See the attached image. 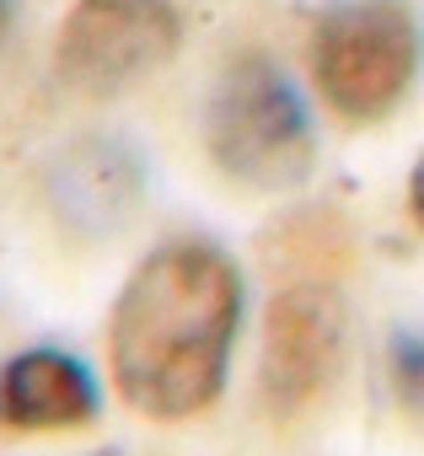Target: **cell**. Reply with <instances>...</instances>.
<instances>
[{"mask_svg":"<svg viewBox=\"0 0 424 456\" xmlns=\"http://www.w3.org/2000/svg\"><path fill=\"white\" fill-rule=\"evenodd\" d=\"M242 317L248 280L221 242L177 237L151 248L108 317V370L118 397L156 424L216 408L232 381Z\"/></svg>","mask_w":424,"mask_h":456,"instance_id":"1","label":"cell"},{"mask_svg":"<svg viewBox=\"0 0 424 456\" xmlns=\"http://www.w3.org/2000/svg\"><path fill=\"white\" fill-rule=\"evenodd\" d=\"M204 151L237 188H301L317 167V124L301 86L264 54L232 60L204 102Z\"/></svg>","mask_w":424,"mask_h":456,"instance_id":"2","label":"cell"},{"mask_svg":"<svg viewBox=\"0 0 424 456\" xmlns=\"http://www.w3.org/2000/svg\"><path fill=\"white\" fill-rule=\"evenodd\" d=\"M306 65L344 124H376L419 76V17L408 0H333L312 22Z\"/></svg>","mask_w":424,"mask_h":456,"instance_id":"3","label":"cell"},{"mask_svg":"<svg viewBox=\"0 0 424 456\" xmlns=\"http://www.w3.org/2000/svg\"><path fill=\"white\" fill-rule=\"evenodd\" d=\"M183 44L172 0H76L54 38V70L76 92L108 97L161 70Z\"/></svg>","mask_w":424,"mask_h":456,"instance_id":"4","label":"cell"},{"mask_svg":"<svg viewBox=\"0 0 424 456\" xmlns=\"http://www.w3.org/2000/svg\"><path fill=\"white\" fill-rule=\"evenodd\" d=\"M344 365V301L328 280H290L264 312L258 392L274 419H301L328 397Z\"/></svg>","mask_w":424,"mask_h":456,"instance_id":"5","label":"cell"},{"mask_svg":"<svg viewBox=\"0 0 424 456\" xmlns=\"http://www.w3.org/2000/svg\"><path fill=\"white\" fill-rule=\"evenodd\" d=\"M102 413L97 370L60 344H33L0 360V429L12 435H60Z\"/></svg>","mask_w":424,"mask_h":456,"instance_id":"6","label":"cell"},{"mask_svg":"<svg viewBox=\"0 0 424 456\" xmlns=\"http://www.w3.org/2000/svg\"><path fill=\"white\" fill-rule=\"evenodd\" d=\"M387 370H392V392L403 403V413H413L424 424V333H392L387 349Z\"/></svg>","mask_w":424,"mask_h":456,"instance_id":"7","label":"cell"},{"mask_svg":"<svg viewBox=\"0 0 424 456\" xmlns=\"http://www.w3.org/2000/svg\"><path fill=\"white\" fill-rule=\"evenodd\" d=\"M408 215H413V225L424 232V156H419L413 172H408Z\"/></svg>","mask_w":424,"mask_h":456,"instance_id":"8","label":"cell"},{"mask_svg":"<svg viewBox=\"0 0 424 456\" xmlns=\"http://www.w3.org/2000/svg\"><path fill=\"white\" fill-rule=\"evenodd\" d=\"M12 17H17V0H0V44H6V33H12Z\"/></svg>","mask_w":424,"mask_h":456,"instance_id":"9","label":"cell"},{"mask_svg":"<svg viewBox=\"0 0 424 456\" xmlns=\"http://www.w3.org/2000/svg\"><path fill=\"white\" fill-rule=\"evenodd\" d=\"M92 456H124V451H92Z\"/></svg>","mask_w":424,"mask_h":456,"instance_id":"10","label":"cell"}]
</instances>
